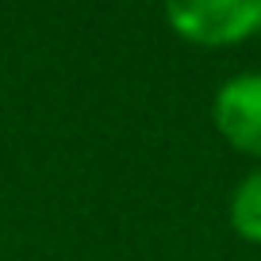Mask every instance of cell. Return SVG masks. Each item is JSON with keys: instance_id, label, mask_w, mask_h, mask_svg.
<instances>
[{"instance_id": "6da1fadb", "label": "cell", "mask_w": 261, "mask_h": 261, "mask_svg": "<svg viewBox=\"0 0 261 261\" xmlns=\"http://www.w3.org/2000/svg\"><path fill=\"white\" fill-rule=\"evenodd\" d=\"M165 23L196 46H234L261 31V0H173Z\"/></svg>"}, {"instance_id": "7a4b0ae2", "label": "cell", "mask_w": 261, "mask_h": 261, "mask_svg": "<svg viewBox=\"0 0 261 261\" xmlns=\"http://www.w3.org/2000/svg\"><path fill=\"white\" fill-rule=\"evenodd\" d=\"M212 123L227 146L261 165V69L234 73L212 96Z\"/></svg>"}, {"instance_id": "3957f363", "label": "cell", "mask_w": 261, "mask_h": 261, "mask_svg": "<svg viewBox=\"0 0 261 261\" xmlns=\"http://www.w3.org/2000/svg\"><path fill=\"white\" fill-rule=\"evenodd\" d=\"M230 230L246 242L261 246V165H253L230 192V207H227Z\"/></svg>"}]
</instances>
